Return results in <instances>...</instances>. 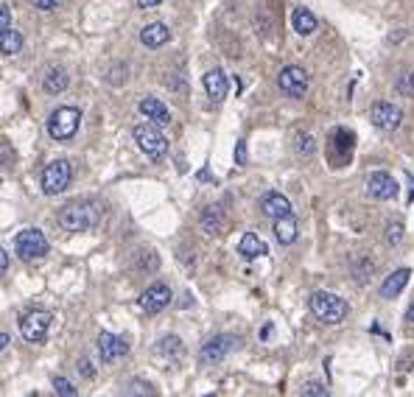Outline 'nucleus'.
<instances>
[{
  "label": "nucleus",
  "mask_w": 414,
  "mask_h": 397,
  "mask_svg": "<svg viewBox=\"0 0 414 397\" xmlns=\"http://www.w3.org/2000/svg\"><path fill=\"white\" fill-rule=\"evenodd\" d=\"M101 216H104L101 202H95V199H79V202L65 205L59 210L56 221H59V227L65 232H87L92 227H98Z\"/></svg>",
  "instance_id": "1"
},
{
  "label": "nucleus",
  "mask_w": 414,
  "mask_h": 397,
  "mask_svg": "<svg viewBox=\"0 0 414 397\" xmlns=\"http://www.w3.org/2000/svg\"><path fill=\"white\" fill-rule=\"evenodd\" d=\"M314 148H317V146H314V137H311V134H300V137H297V154L311 157Z\"/></svg>",
  "instance_id": "27"
},
{
  "label": "nucleus",
  "mask_w": 414,
  "mask_h": 397,
  "mask_svg": "<svg viewBox=\"0 0 414 397\" xmlns=\"http://www.w3.org/2000/svg\"><path fill=\"white\" fill-rule=\"evenodd\" d=\"M235 163L238 165H246V140H238L235 143Z\"/></svg>",
  "instance_id": "32"
},
{
  "label": "nucleus",
  "mask_w": 414,
  "mask_h": 397,
  "mask_svg": "<svg viewBox=\"0 0 414 397\" xmlns=\"http://www.w3.org/2000/svg\"><path fill=\"white\" fill-rule=\"evenodd\" d=\"M291 23H294V31H297L300 37H311V34L317 31V26H320L317 17H314V11H311V9H303V6L291 11Z\"/></svg>",
  "instance_id": "21"
},
{
  "label": "nucleus",
  "mask_w": 414,
  "mask_h": 397,
  "mask_svg": "<svg viewBox=\"0 0 414 397\" xmlns=\"http://www.w3.org/2000/svg\"><path fill=\"white\" fill-rule=\"evenodd\" d=\"M62 0H34V6L37 9H43V11H50V9H56Z\"/></svg>",
  "instance_id": "35"
},
{
  "label": "nucleus",
  "mask_w": 414,
  "mask_h": 397,
  "mask_svg": "<svg viewBox=\"0 0 414 397\" xmlns=\"http://www.w3.org/2000/svg\"><path fill=\"white\" fill-rule=\"evenodd\" d=\"M17 327H20V336L31 344H40L45 342L48 330H50V313L40 308H31L26 310L20 319H17Z\"/></svg>",
  "instance_id": "5"
},
{
  "label": "nucleus",
  "mask_w": 414,
  "mask_h": 397,
  "mask_svg": "<svg viewBox=\"0 0 414 397\" xmlns=\"http://www.w3.org/2000/svg\"><path fill=\"white\" fill-rule=\"evenodd\" d=\"M79 375H82V378H95V366H92V361H87V358L79 361Z\"/></svg>",
  "instance_id": "33"
},
{
  "label": "nucleus",
  "mask_w": 414,
  "mask_h": 397,
  "mask_svg": "<svg viewBox=\"0 0 414 397\" xmlns=\"http://www.w3.org/2000/svg\"><path fill=\"white\" fill-rule=\"evenodd\" d=\"M261 213L266 216V219H283V216H288L291 213V202L283 196V193H277V190H269V193H263V199H261Z\"/></svg>",
  "instance_id": "16"
},
{
  "label": "nucleus",
  "mask_w": 414,
  "mask_h": 397,
  "mask_svg": "<svg viewBox=\"0 0 414 397\" xmlns=\"http://www.w3.org/2000/svg\"><path fill=\"white\" fill-rule=\"evenodd\" d=\"M160 3H165V0H138L140 9H157Z\"/></svg>",
  "instance_id": "37"
},
{
  "label": "nucleus",
  "mask_w": 414,
  "mask_h": 397,
  "mask_svg": "<svg viewBox=\"0 0 414 397\" xmlns=\"http://www.w3.org/2000/svg\"><path fill=\"white\" fill-rule=\"evenodd\" d=\"M266 252H269L266 244H263L255 232H244V235H241V241H238V255H241V258L255 261V258H263Z\"/></svg>",
  "instance_id": "18"
},
{
  "label": "nucleus",
  "mask_w": 414,
  "mask_h": 397,
  "mask_svg": "<svg viewBox=\"0 0 414 397\" xmlns=\"http://www.w3.org/2000/svg\"><path fill=\"white\" fill-rule=\"evenodd\" d=\"M409 322H414V303H412V308H409Z\"/></svg>",
  "instance_id": "39"
},
{
  "label": "nucleus",
  "mask_w": 414,
  "mask_h": 397,
  "mask_svg": "<svg viewBox=\"0 0 414 397\" xmlns=\"http://www.w3.org/2000/svg\"><path fill=\"white\" fill-rule=\"evenodd\" d=\"M403 238V224L401 221H389L386 224V244H398Z\"/></svg>",
  "instance_id": "28"
},
{
  "label": "nucleus",
  "mask_w": 414,
  "mask_h": 397,
  "mask_svg": "<svg viewBox=\"0 0 414 397\" xmlns=\"http://www.w3.org/2000/svg\"><path fill=\"white\" fill-rule=\"evenodd\" d=\"M79 124H82V112L76 107H59L50 118H48V134L53 140H70L73 134L79 132Z\"/></svg>",
  "instance_id": "4"
},
{
  "label": "nucleus",
  "mask_w": 414,
  "mask_h": 397,
  "mask_svg": "<svg viewBox=\"0 0 414 397\" xmlns=\"http://www.w3.org/2000/svg\"><path fill=\"white\" fill-rule=\"evenodd\" d=\"M238 344H241L238 336H232V333H219V336H213L207 344H202V350H199V361H202L205 366L222 364L232 350H238Z\"/></svg>",
  "instance_id": "8"
},
{
  "label": "nucleus",
  "mask_w": 414,
  "mask_h": 397,
  "mask_svg": "<svg viewBox=\"0 0 414 397\" xmlns=\"http://www.w3.org/2000/svg\"><path fill=\"white\" fill-rule=\"evenodd\" d=\"M140 115H146V121H151V124H157V126H168L171 124V112H168V107L160 101V98H143L138 104Z\"/></svg>",
  "instance_id": "15"
},
{
  "label": "nucleus",
  "mask_w": 414,
  "mask_h": 397,
  "mask_svg": "<svg viewBox=\"0 0 414 397\" xmlns=\"http://www.w3.org/2000/svg\"><path fill=\"white\" fill-rule=\"evenodd\" d=\"M171 300H174L171 288H168L165 283H154V285H148V288L140 294L138 305L146 310V313H160V310H165L171 305Z\"/></svg>",
  "instance_id": "11"
},
{
  "label": "nucleus",
  "mask_w": 414,
  "mask_h": 397,
  "mask_svg": "<svg viewBox=\"0 0 414 397\" xmlns=\"http://www.w3.org/2000/svg\"><path fill=\"white\" fill-rule=\"evenodd\" d=\"M11 26V11H9V6H0V31H6Z\"/></svg>",
  "instance_id": "34"
},
{
  "label": "nucleus",
  "mask_w": 414,
  "mask_h": 397,
  "mask_svg": "<svg viewBox=\"0 0 414 397\" xmlns=\"http://www.w3.org/2000/svg\"><path fill=\"white\" fill-rule=\"evenodd\" d=\"M205 92H207V98L216 101V104L227 98V92H230V82H227V73H224L222 67H213V70L205 73Z\"/></svg>",
  "instance_id": "14"
},
{
  "label": "nucleus",
  "mask_w": 414,
  "mask_h": 397,
  "mask_svg": "<svg viewBox=\"0 0 414 397\" xmlns=\"http://www.w3.org/2000/svg\"><path fill=\"white\" fill-rule=\"evenodd\" d=\"M367 193L372 199H378V202H389V199L398 196V182L389 174H383V171H375L367 179Z\"/></svg>",
  "instance_id": "13"
},
{
  "label": "nucleus",
  "mask_w": 414,
  "mask_h": 397,
  "mask_svg": "<svg viewBox=\"0 0 414 397\" xmlns=\"http://www.w3.org/2000/svg\"><path fill=\"white\" fill-rule=\"evenodd\" d=\"M135 143L140 146V151L151 160H163L168 151V140L165 134L157 129V124H140L135 126Z\"/></svg>",
  "instance_id": "6"
},
{
  "label": "nucleus",
  "mask_w": 414,
  "mask_h": 397,
  "mask_svg": "<svg viewBox=\"0 0 414 397\" xmlns=\"http://www.w3.org/2000/svg\"><path fill=\"white\" fill-rule=\"evenodd\" d=\"M14 249L23 261H40L50 252V244H48L45 232H40L37 227H28L23 232H17L14 238Z\"/></svg>",
  "instance_id": "3"
},
{
  "label": "nucleus",
  "mask_w": 414,
  "mask_h": 397,
  "mask_svg": "<svg viewBox=\"0 0 414 397\" xmlns=\"http://www.w3.org/2000/svg\"><path fill=\"white\" fill-rule=\"evenodd\" d=\"M171 40V31L165 23H148L143 31H140V43L146 48H163V45Z\"/></svg>",
  "instance_id": "20"
},
{
  "label": "nucleus",
  "mask_w": 414,
  "mask_h": 397,
  "mask_svg": "<svg viewBox=\"0 0 414 397\" xmlns=\"http://www.w3.org/2000/svg\"><path fill=\"white\" fill-rule=\"evenodd\" d=\"M275 238L277 244H283V246H288V244L297 241V219L291 213L283 216V219H275Z\"/></svg>",
  "instance_id": "22"
},
{
  "label": "nucleus",
  "mask_w": 414,
  "mask_h": 397,
  "mask_svg": "<svg viewBox=\"0 0 414 397\" xmlns=\"http://www.w3.org/2000/svg\"><path fill=\"white\" fill-rule=\"evenodd\" d=\"M9 342H11V339H9V333H0V353L9 347Z\"/></svg>",
  "instance_id": "38"
},
{
  "label": "nucleus",
  "mask_w": 414,
  "mask_h": 397,
  "mask_svg": "<svg viewBox=\"0 0 414 397\" xmlns=\"http://www.w3.org/2000/svg\"><path fill=\"white\" fill-rule=\"evenodd\" d=\"M6 268H9V255H6V249L0 246V277L6 274Z\"/></svg>",
  "instance_id": "36"
},
{
  "label": "nucleus",
  "mask_w": 414,
  "mask_h": 397,
  "mask_svg": "<svg viewBox=\"0 0 414 397\" xmlns=\"http://www.w3.org/2000/svg\"><path fill=\"white\" fill-rule=\"evenodd\" d=\"M395 87H398L401 95H414V73H403V76L398 79Z\"/></svg>",
  "instance_id": "29"
},
{
  "label": "nucleus",
  "mask_w": 414,
  "mask_h": 397,
  "mask_svg": "<svg viewBox=\"0 0 414 397\" xmlns=\"http://www.w3.org/2000/svg\"><path fill=\"white\" fill-rule=\"evenodd\" d=\"M157 355H163V358H168V361H177V358H183L185 347H183V339L180 336H163L160 342H157Z\"/></svg>",
  "instance_id": "24"
},
{
  "label": "nucleus",
  "mask_w": 414,
  "mask_h": 397,
  "mask_svg": "<svg viewBox=\"0 0 414 397\" xmlns=\"http://www.w3.org/2000/svg\"><path fill=\"white\" fill-rule=\"evenodd\" d=\"M369 121H372V126L381 129V132H395V129H401V124H403V112H401V107H395L392 101H375L372 109H369Z\"/></svg>",
  "instance_id": "9"
},
{
  "label": "nucleus",
  "mask_w": 414,
  "mask_h": 397,
  "mask_svg": "<svg viewBox=\"0 0 414 397\" xmlns=\"http://www.w3.org/2000/svg\"><path fill=\"white\" fill-rule=\"evenodd\" d=\"M20 50H23V34L20 31H14V28L0 31V53L3 56H14Z\"/></svg>",
  "instance_id": "25"
},
{
  "label": "nucleus",
  "mask_w": 414,
  "mask_h": 397,
  "mask_svg": "<svg viewBox=\"0 0 414 397\" xmlns=\"http://www.w3.org/2000/svg\"><path fill=\"white\" fill-rule=\"evenodd\" d=\"M126 353H129L126 339H121V336H115V333H109V330H104V333L98 336V355H101L104 364H112V361L124 358Z\"/></svg>",
  "instance_id": "12"
},
{
  "label": "nucleus",
  "mask_w": 414,
  "mask_h": 397,
  "mask_svg": "<svg viewBox=\"0 0 414 397\" xmlns=\"http://www.w3.org/2000/svg\"><path fill=\"white\" fill-rule=\"evenodd\" d=\"M73 182V165L67 160H53L43 171V193L45 196H59L67 190V185Z\"/></svg>",
  "instance_id": "7"
},
{
  "label": "nucleus",
  "mask_w": 414,
  "mask_h": 397,
  "mask_svg": "<svg viewBox=\"0 0 414 397\" xmlns=\"http://www.w3.org/2000/svg\"><path fill=\"white\" fill-rule=\"evenodd\" d=\"M53 392L59 397H76L79 395V389L67 381V378H53Z\"/></svg>",
  "instance_id": "26"
},
{
  "label": "nucleus",
  "mask_w": 414,
  "mask_h": 397,
  "mask_svg": "<svg viewBox=\"0 0 414 397\" xmlns=\"http://www.w3.org/2000/svg\"><path fill=\"white\" fill-rule=\"evenodd\" d=\"M409 277H412L409 268H398V271H392V274L383 280V285H381V297H383V300H395V297L406 288Z\"/></svg>",
  "instance_id": "19"
},
{
  "label": "nucleus",
  "mask_w": 414,
  "mask_h": 397,
  "mask_svg": "<svg viewBox=\"0 0 414 397\" xmlns=\"http://www.w3.org/2000/svg\"><path fill=\"white\" fill-rule=\"evenodd\" d=\"M224 227V210L219 205H210L202 210V229L207 235H219V229Z\"/></svg>",
  "instance_id": "23"
},
{
  "label": "nucleus",
  "mask_w": 414,
  "mask_h": 397,
  "mask_svg": "<svg viewBox=\"0 0 414 397\" xmlns=\"http://www.w3.org/2000/svg\"><path fill=\"white\" fill-rule=\"evenodd\" d=\"M67 85H70V76H67V70H65V67H59V65L48 67L45 73H43V87H45V92H50V95L65 92Z\"/></svg>",
  "instance_id": "17"
},
{
  "label": "nucleus",
  "mask_w": 414,
  "mask_h": 397,
  "mask_svg": "<svg viewBox=\"0 0 414 397\" xmlns=\"http://www.w3.org/2000/svg\"><path fill=\"white\" fill-rule=\"evenodd\" d=\"M277 85L288 98H303L308 92V73L300 65H285L277 76Z\"/></svg>",
  "instance_id": "10"
},
{
  "label": "nucleus",
  "mask_w": 414,
  "mask_h": 397,
  "mask_svg": "<svg viewBox=\"0 0 414 397\" xmlns=\"http://www.w3.org/2000/svg\"><path fill=\"white\" fill-rule=\"evenodd\" d=\"M347 303L339 297V294H330V291H317L311 297V313L325 322V325H339L347 319Z\"/></svg>",
  "instance_id": "2"
},
{
  "label": "nucleus",
  "mask_w": 414,
  "mask_h": 397,
  "mask_svg": "<svg viewBox=\"0 0 414 397\" xmlns=\"http://www.w3.org/2000/svg\"><path fill=\"white\" fill-rule=\"evenodd\" d=\"M126 395H154V389L148 386V384H129V389H126Z\"/></svg>",
  "instance_id": "31"
},
{
  "label": "nucleus",
  "mask_w": 414,
  "mask_h": 397,
  "mask_svg": "<svg viewBox=\"0 0 414 397\" xmlns=\"http://www.w3.org/2000/svg\"><path fill=\"white\" fill-rule=\"evenodd\" d=\"M325 395H327L325 384H305L303 386V397H325Z\"/></svg>",
  "instance_id": "30"
}]
</instances>
